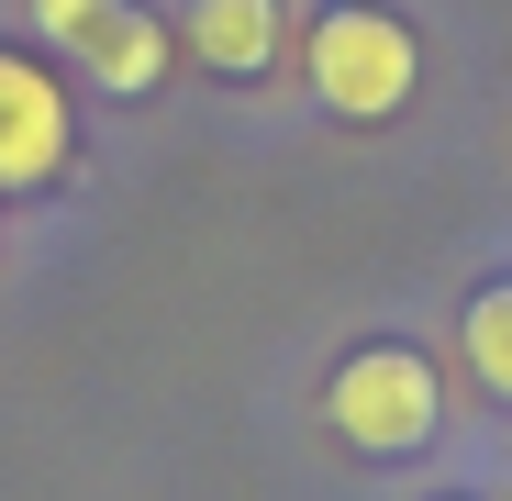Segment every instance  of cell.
<instances>
[{
  "label": "cell",
  "instance_id": "7",
  "mask_svg": "<svg viewBox=\"0 0 512 501\" xmlns=\"http://www.w3.org/2000/svg\"><path fill=\"white\" fill-rule=\"evenodd\" d=\"M101 23H112V0H34V34H45L56 56H78Z\"/></svg>",
  "mask_w": 512,
  "mask_h": 501
},
{
  "label": "cell",
  "instance_id": "2",
  "mask_svg": "<svg viewBox=\"0 0 512 501\" xmlns=\"http://www.w3.org/2000/svg\"><path fill=\"white\" fill-rule=\"evenodd\" d=\"M301 78L334 123H401L423 90V34L390 12V0H323L301 34Z\"/></svg>",
  "mask_w": 512,
  "mask_h": 501
},
{
  "label": "cell",
  "instance_id": "4",
  "mask_svg": "<svg viewBox=\"0 0 512 501\" xmlns=\"http://www.w3.org/2000/svg\"><path fill=\"white\" fill-rule=\"evenodd\" d=\"M67 67L90 78L101 101H156V90H167V67H179V23H167L156 0H112V23L78 45Z\"/></svg>",
  "mask_w": 512,
  "mask_h": 501
},
{
  "label": "cell",
  "instance_id": "1",
  "mask_svg": "<svg viewBox=\"0 0 512 501\" xmlns=\"http://www.w3.org/2000/svg\"><path fill=\"white\" fill-rule=\"evenodd\" d=\"M323 435L346 446V457H368V468L423 457V446L446 435V379H435V357L401 346V334L346 346V357H334V379H323Z\"/></svg>",
  "mask_w": 512,
  "mask_h": 501
},
{
  "label": "cell",
  "instance_id": "6",
  "mask_svg": "<svg viewBox=\"0 0 512 501\" xmlns=\"http://www.w3.org/2000/svg\"><path fill=\"white\" fill-rule=\"evenodd\" d=\"M457 357L490 401H512V279H479L468 312H457Z\"/></svg>",
  "mask_w": 512,
  "mask_h": 501
},
{
  "label": "cell",
  "instance_id": "3",
  "mask_svg": "<svg viewBox=\"0 0 512 501\" xmlns=\"http://www.w3.org/2000/svg\"><path fill=\"white\" fill-rule=\"evenodd\" d=\"M67 167H78V90L34 45H0V190H56Z\"/></svg>",
  "mask_w": 512,
  "mask_h": 501
},
{
  "label": "cell",
  "instance_id": "5",
  "mask_svg": "<svg viewBox=\"0 0 512 501\" xmlns=\"http://www.w3.org/2000/svg\"><path fill=\"white\" fill-rule=\"evenodd\" d=\"M179 45H190V67H212V78H268V67L290 56V0H190V12H179Z\"/></svg>",
  "mask_w": 512,
  "mask_h": 501
}]
</instances>
